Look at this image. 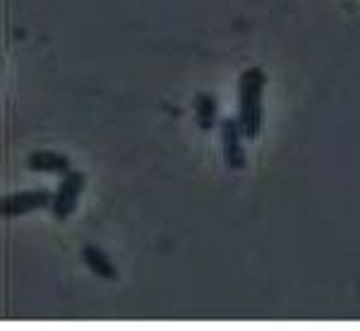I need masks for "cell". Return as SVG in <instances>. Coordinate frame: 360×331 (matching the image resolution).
<instances>
[{"instance_id":"obj_7","label":"cell","mask_w":360,"mask_h":331,"mask_svg":"<svg viewBox=\"0 0 360 331\" xmlns=\"http://www.w3.org/2000/svg\"><path fill=\"white\" fill-rule=\"evenodd\" d=\"M195 120L200 130H212L217 125V98L212 94H197L195 96Z\"/></svg>"},{"instance_id":"obj_4","label":"cell","mask_w":360,"mask_h":331,"mask_svg":"<svg viewBox=\"0 0 360 331\" xmlns=\"http://www.w3.org/2000/svg\"><path fill=\"white\" fill-rule=\"evenodd\" d=\"M243 139H245V132H243L238 118H224L221 120V154H224L226 166L233 168V171H243L248 161Z\"/></svg>"},{"instance_id":"obj_1","label":"cell","mask_w":360,"mask_h":331,"mask_svg":"<svg viewBox=\"0 0 360 331\" xmlns=\"http://www.w3.org/2000/svg\"><path fill=\"white\" fill-rule=\"evenodd\" d=\"M264 84L266 74L262 67H248L238 79V123L245 139H257L264 123Z\"/></svg>"},{"instance_id":"obj_2","label":"cell","mask_w":360,"mask_h":331,"mask_svg":"<svg viewBox=\"0 0 360 331\" xmlns=\"http://www.w3.org/2000/svg\"><path fill=\"white\" fill-rule=\"evenodd\" d=\"M86 188V176L82 171H70L60 178L56 193H53V202H51V212H53V219L65 221L75 214L77 209V202L82 197Z\"/></svg>"},{"instance_id":"obj_5","label":"cell","mask_w":360,"mask_h":331,"mask_svg":"<svg viewBox=\"0 0 360 331\" xmlns=\"http://www.w3.org/2000/svg\"><path fill=\"white\" fill-rule=\"evenodd\" d=\"M82 262L86 264V269L94 276L103 278V281H115L118 278V266L111 262L106 252L96 245H84L82 247Z\"/></svg>"},{"instance_id":"obj_6","label":"cell","mask_w":360,"mask_h":331,"mask_svg":"<svg viewBox=\"0 0 360 331\" xmlns=\"http://www.w3.org/2000/svg\"><path fill=\"white\" fill-rule=\"evenodd\" d=\"M27 168L34 173H58V176H65V173L72 171V164H70L68 156L58 152H34L29 154Z\"/></svg>"},{"instance_id":"obj_3","label":"cell","mask_w":360,"mask_h":331,"mask_svg":"<svg viewBox=\"0 0 360 331\" xmlns=\"http://www.w3.org/2000/svg\"><path fill=\"white\" fill-rule=\"evenodd\" d=\"M51 202H53V193H49V190H25V193L5 195L0 202V214H3V219H20L51 207Z\"/></svg>"}]
</instances>
